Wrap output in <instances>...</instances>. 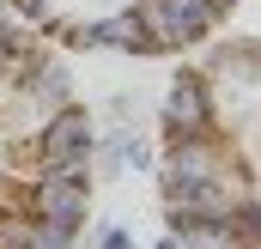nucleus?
<instances>
[{"instance_id": "8", "label": "nucleus", "mask_w": 261, "mask_h": 249, "mask_svg": "<svg viewBox=\"0 0 261 249\" xmlns=\"http://www.w3.org/2000/svg\"><path fill=\"white\" fill-rule=\"evenodd\" d=\"M73 243H79V231H61V225L31 219V237H24V249H73Z\"/></svg>"}, {"instance_id": "3", "label": "nucleus", "mask_w": 261, "mask_h": 249, "mask_svg": "<svg viewBox=\"0 0 261 249\" xmlns=\"http://www.w3.org/2000/svg\"><path fill=\"white\" fill-rule=\"evenodd\" d=\"M24 194V213L43 219V225H61L79 231L85 213H91V177H61V170H31V183H18Z\"/></svg>"}, {"instance_id": "4", "label": "nucleus", "mask_w": 261, "mask_h": 249, "mask_svg": "<svg viewBox=\"0 0 261 249\" xmlns=\"http://www.w3.org/2000/svg\"><path fill=\"white\" fill-rule=\"evenodd\" d=\"M213 128V97H206V79L200 67H182L164 91V110H158V134L164 140H182V134H206Z\"/></svg>"}, {"instance_id": "7", "label": "nucleus", "mask_w": 261, "mask_h": 249, "mask_svg": "<svg viewBox=\"0 0 261 249\" xmlns=\"http://www.w3.org/2000/svg\"><path fill=\"white\" fill-rule=\"evenodd\" d=\"M37 43H31V31L12 18V12H0V73H12V61L18 55H31Z\"/></svg>"}, {"instance_id": "2", "label": "nucleus", "mask_w": 261, "mask_h": 249, "mask_svg": "<svg viewBox=\"0 0 261 249\" xmlns=\"http://www.w3.org/2000/svg\"><path fill=\"white\" fill-rule=\"evenodd\" d=\"M134 12H140V24L152 31V49H158V55L195 49L200 37L225 18L213 0H134Z\"/></svg>"}, {"instance_id": "11", "label": "nucleus", "mask_w": 261, "mask_h": 249, "mask_svg": "<svg viewBox=\"0 0 261 249\" xmlns=\"http://www.w3.org/2000/svg\"><path fill=\"white\" fill-rule=\"evenodd\" d=\"M213 6H219V12H231V6H237V0H213Z\"/></svg>"}, {"instance_id": "9", "label": "nucleus", "mask_w": 261, "mask_h": 249, "mask_svg": "<svg viewBox=\"0 0 261 249\" xmlns=\"http://www.w3.org/2000/svg\"><path fill=\"white\" fill-rule=\"evenodd\" d=\"M97 249H134V237H128V231H122V225H110V231L97 237Z\"/></svg>"}, {"instance_id": "5", "label": "nucleus", "mask_w": 261, "mask_h": 249, "mask_svg": "<svg viewBox=\"0 0 261 249\" xmlns=\"http://www.w3.org/2000/svg\"><path fill=\"white\" fill-rule=\"evenodd\" d=\"M97 164H103V170H146V164H152V146H146L134 128H110V134L97 140Z\"/></svg>"}, {"instance_id": "10", "label": "nucleus", "mask_w": 261, "mask_h": 249, "mask_svg": "<svg viewBox=\"0 0 261 249\" xmlns=\"http://www.w3.org/2000/svg\"><path fill=\"white\" fill-rule=\"evenodd\" d=\"M152 249H189V243H182L176 231H164V237H158V243H152Z\"/></svg>"}, {"instance_id": "6", "label": "nucleus", "mask_w": 261, "mask_h": 249, "mask_svg": "<svg viewBox=\"0 0 261 249\" xmlns=\"http://www.w3.org/2000/svg\"><path fill=\"white\" fill-rule=\"evenodd\" d=\"M170 231L189 249H243V237H237L231 219H182V225H170Z\"/></svg>"}, {"instance_id": "1", "label": "nucleus", "mask_w": 261, "mask_h": 249, "mask_svg": "<svg viewBox=\"0 0 261 249\" xmlns=\"http://www.w3.org/2000/svg\"><path fill=\"white\" fill-rule=\"evenodd\" d=\"M31 170H61V177H91V164H97V134H91V116L79 110V104H67L55 110L49 122L37 128V140H31Z\"/></svg>"}]
</instances>
